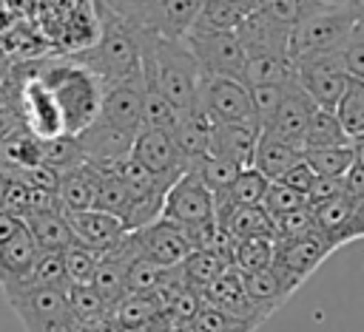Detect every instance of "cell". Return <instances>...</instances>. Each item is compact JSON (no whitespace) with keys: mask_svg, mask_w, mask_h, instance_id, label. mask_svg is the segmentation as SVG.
<instances>
[{"mask_svg":"<svg viewBox=\"0 0 364 332\" xmlns=\"http://www.w3.org/2000/svg\"><path fill=\"white\" fill-rule=\"evenodd\" d=\"M142 94H145V79H142V68L119 82L105 85L102 91V105L97 119L108 122L111 128L136 136L142 131Z\"/></svg>","mask_w":364,"mask_h":332,"instance_id":"obj_11","label":"cell"},{"mask_svg":"<svg viewBox=\"0 0 364 332\" xmlns=\"http://www.w3.org/2000/svg\"><path fill=\"white\" fill-rule=\"evenodd\" d=\"M63 213H65L77 241L97 250V253H105L108 247H114L128 233L119 216H111V213L97 210V207H91V210H63Z\"/></svg>","mask_w":364,"mask_h":332,"instance_id":"obj_19","label":"cell"},{"mask_svg":"<svg viewBox=\"0 0 364 332\" xmlns=\"http://www.w3.org/2000/svg\"><path fill=\"white\" fill-rule=\"evenodd\" d=\"M199 108L208 114L210 122H236V125H253L256 128L250 88L242 79L205 77L202 91H199Z\"/></svg>","mask_w":364,"mask_h":332,"instance_id":"obj_9","label":"cell"},{"mask_svg":"<svg viewBox=\"0 0 364 332\" xmlns=\"http://www.w3.org/2000/svg\"><path fill=\"white\" fill-rule=\"evenodd\" d=\"M336 114L353 142L358 136H364V79H355V77L350 79L344 96L336 105Z\"/></svg>","mask_w":364,"mask_h":332,"instance_id":"obj_40","label":"cell"},{"mask_svg":"<svg viewBox=\"0 0 364 332\" xmlns=\"http://www.w3.org/2000/svg\"><path fill=\"white\" fill-rule=\"evenodd\" d=\"M0 88H3V71H0Z\"/></svg>","mask_w":364,"mask_h":332,"instance_id":"obj_63","label":"cell"},{"mask_svg":"<svg viewBox=\"0 0 364 332\" xmlns=\"http://www.w3.org/2000/svg\"><path fill=\"white\" fill-rule=\"evenodd\" d=\"M273 238H239L233 250V267L242 272L267 270L273 264Z\"/></svg>","mask_w":364,"mask_h":332,"instance_id":"obj_42","label":"cell"},{"mask_svg":"<svg viewBox=\"0 0 364 332\" xmlns=\"http://www.w3.org/2000/svg\"><path fill=\"white\" fill-rule=\"evenodd\" d=\"M321 3H333V6H344V0H321Z\"/></svg>","mask_w":364,"mask_h":332,"instance_id":"obj_62","label":"cell"},{"mask_svg":"<svg viewBox=\"0 0 364 332\" xmlns=\"http://www.w3.org/2000/svg\"><path fill=\"white\" fill-rule=\"evenodd\" d=\"M162 315L156 298L151 292H128L119 304L111 306L108 318L114 323H122V326H142V323H154L156 318Z\"/></svg>","mask_w":364,"mask_h":332,"instance_id":"obj_33","label":"cell"},{"mask_svg":"<svg viewBox=\"0 0 364 332\" xmlns=\"http://www.w3.org/2000/svg\"><path fill=\"white\" fill-rule=\"evenodd\" d=\"M353 145H355V153H358V159L364 162V136H358V139H355Z\"/></svg>","mask_w":364,"mask_h":332,"instance_id":"obj_60","label":"cell"},{"mask_svg":"<svg viewBox=\"0 0 364 332\" xmlns=\"http://www.w3.org/2000/svg\"><path fill=\"white\" fill-rule=\"evenodd\" d=\"M338 145H353V139L347 136L338 114L316 105L313 114H310L307 131H304L301 150H310V148H338Z\"/></svg>","mask_w":364,"mask_h":332,"instance_id":"obj_29","label":"cell"},{"mask_svg":"<svg viewBox=\"0 0 364 332\" xmlns=\"http://www.w3.org/2000/svg\"><path fill=\"white\" fill-rule=\"evenodd\" d=\"M316 179H318V173L304 162V156L282 176V179H276V182H284L287 187H293L296 193H301V196H307L310 190H313V184H316Z\"/></svg>","mask_w":364,"mask_h":332,"instance_id":"obj_54","label":"cell"},{"mask_svg":"<svg viewBox=\"0 0 364 332\" xmlns=\"http://www.w3.org/2000/svg\"><path fill=\"white\" fill-rule=\"evenodd\" d=\"M259 11H264L270 20L296 28L310 11H316L318 6H324L321 0H253Z\"/></svg>","mask_w":364,"mask_h":332,"instance_id":"obj_43","label":"cell"},{"mask_svg":"<svg viewBox=\"0 0 364 332\" xmlns=\"http://www.w3.org/2000/svg\"><path fill=\"white\" fill-rule=\"evenodd\" d=\"M162 218L176 221L179 227H196L205 221H213V193L202 184V179L193 170H185L165 193Z\"/></svg>","mask_w":364,"mask_h":332,"instance_id":"obj_10","label":"cell"},{"mask_svg":"<svg viewBox=\"0 0 364 332\" xmlns=\"http://www.w3.org/2000/svg\"><path fill=\"white\" fill-rule=\"evenodd\" d=\"M134 139L131 133H122L117 128H111L108 122L102 119H94L85 131L77 133V142L85 153V162L100 167V170H108L114 167L119 159L131 156V148H134Z\"/></svg>","mask_w":364,"mask_h":332,"instance_id":"obj_17","label":"cell"},{"mask_svg":"<svg viewBox=\"0 0 364 332\" xmlns=\"http://www.w3.org/2000/svg\"><path fill=\"white\" fill-rule=\"evenodd\" d=\"M97 187H100V170L88 162L63 173L57 187L63 210H91L97 201Z\"/></svg>","mask_w":364,"mask_h":332,"instance_id":"obj_24","label":"cell"},{"mask_svg":"<svg viewBox=\"0 0 364 332\" xmlns=\"http://www.w3.org/2000/svg\"><path fill=\"white\" fill-rule=\"evenodd\" d=\"M3 173V190H0V207L26 218L31 213V187L11 170H0Z\"/></svg>","mask_w":364,"mask_h":332,"instance_id":"obj_49","label":"cell"},{"mask_svg":"<svg viewBox=\"0 0 364 332\" xmlns=\"http://www.w3.org/2000/svg\"><path fill=\"white\" fill-rule=\"evenodd\" d=\"M142 79L156 85L179 114L199 108L205 74L185 40L142 31Z\"/></svg>","mask_w":364,"mask_h":332,"instance_id":"obj_1","label":"cell"},{"mask_svg":"<svg viewBox=\"0 0 364 332\" xmlns=\"http://www.w3.org/2000/svg\"><path fill=\"white\" fill-rule=\"evenodd\" d=\"M37 244L28 233V227H23L11 241H6L0 247V289L6 298L20 295L31 287V270H34V258H37Z\"/></svg>","mask_w":364,"mask_h":332,"instance_id":"obj_15","label":"cell"},{"mask_svg":"<svg viewBox=\"0 0 364 332\" xmlns=\"http://www.w3.org/2000/svg\"><path fill=\"white\" fill-rule=\"evenodd\" d=\"M6 301L20 318L26 332H80V323L68 309L65 289L34 287Z\"/></svg>","mask_w":364,"mask_h":332,"instance_id":"obj_5","label":"cell"},{"mask_svg":"<svg viewBox=\"0 0 364 332\" xmlns=\"http://www.w3.org/2000/svg\"><path fill=\"white\" fill-rule=\"evenodd\" d=\"M353 238H364V199L353 201Z\"/></svg>","mask_w":364,"mask_h":332,"instance_id":"obj_58","label":"cell"},{"mask_svg":"<svg viewBox=\"0 0 364 332\" xmlns=\"http://www.w3.org/2000/svg\"><path fill=\"white\" fill-rule=\"evenodd\" d=\"M202 301L239 318V321H247V323H262L264 315L259 312V306L250 301L247 295V287H245V272L236 270V267H228L210 287L202 289Z\"/></svg>","mask_w":364,"mask_h":332,"instance_id":"obj_16","label":"cell"},{"mask_svg":"<svg viewBox=\"0 0 364 332\" xmlns=\"http://www.w3.org/2000/svg\"><path fill=\"white\" fill-rule=\"evenodd\" d=\"M20 114H23V122L26 128L40 136V139H54V136H63L65 128H63V114L51 96V91L37 79V74H31L23 88H20V102H17Z\"/></svg>","mask_w":364,"mask_h":332,"instance_id":"obj_14","label":"cell"},{"mask_svg":"<svg viewBox=\"0 0 364 332\" xmlns=\"http://www.w3.org/2000/svg\"><path fill=\"white\" fill-rule=\"evenodd\" d=\"M273 227H276V238H299V236L316 233V221H313L310 204H307V207H299V210H293V213L276 216V218H273Z\"/></svg>","mask_w":364,"mask_h":332,"instance_id":"obj_52","label":"cell"},{"mask_svg":"<svg viewBox=\"0 0 364 332\" xmlns=\"http://www.w3.org/2000/svg\"><path fill=\"white\" fill-rule=\"evenodd\" d=\"M341 60H344V68L350 77L355 79H364V26L355 23L344 48H341Z\"/></svg>","mask_w":364,"mask_h":332,"instance_id":"obj_53","label":"cell"},{"mask_svg":"<svg viewBox=\"0 0 364 332\" xmlns=\"http://www.w3.org/2000/svg\"><path fill=\"white\" fill-rule=\"evenodd\" d=\"M290 31L287 26L270 20L264 11L253 9L236 28V37L247 57L256 54H290Z\"/></svg>","mask_w":364,"mask_h":332,"instance_id":"obj_18","label":"cell"},{"mask_svg":"<svg viewBox=\"0 0 364 332\" xmlns=\"http://www.w3.org/2000/svg\"><path fill=\"white\" fill-rule=\"evenodd\" d=\"M344 6H347V11L353 14V20L364 26V0H344Z\"/></svg>","mask_w":364,"mask_h":332,"instance_id":"obj_59","label":"cell"},{"mask_svg":"<svg viewBox=\"0 0 364 332\" xmlns=\"http://www.w3.org/2000/svg\"><path fill=\"white\" fill-rule=\"evenodd\" d=\"M156 6H159V0H97V9L111 11L114 17L136 26L139 31H148L151 28L154 14H156Z\"/></svg>","mask_w":364,"mask_h":332,"instance_id":"obj_44","label":"cell"},{"mask_svg":"<svg viewBox=\"0 0 364 332\" xmlns=\"http://www.w3.org/2000/svg\"><path fill=\"white\" fill-rule=\"evenodd\" d=\"M100 20L102 28L97 43L74 54V60L94 71L102 79V85H111L142 68V31L105 9H100Z\"/></svg>","mask_w":364,"mask_h":332,"instance_id":"obj_3","label":"cell"},{"mask_svg":"<svg viewBox=\"0 0 364 332\" xmlns=\"http://www.w3.org/2000/svg\"><path fill=\"white\" fill-rule=\"evenodd\" d=\"M341 184H344V196H347V199H353V201L364 199V162H361V159L353 162V167L344 173Z\"/></svg>","mask_w":364,"mask_h":332,"instance_id":"obj_56","label":"cell"},{"mask_svg":"<svg viewBox=\"0 0 364 332\" xmlns=\"http://www.w3.org/2000/svg\"><path fill=\"white\" fill-rule=\"evenodd\" d=\"M259 128L253 125H236V122H213L210 133V153L230 159L239 167H253L256 145H259Z\"/></svg>","mask_w":364,"mask_h":332,"instance_id":"obj_21","label":"cell"},{"mask_svg":"<svg viewBox=\"0 0 364 332\" xmlns=\"http://www.w3.org/2000/svg\"><path fill=\"white\" fill-rule=\"evenodd\" d=\"M262 207L276 218V216H284V213H293L299 207H307V196L296 193L293 187H287L284 182H270L267 193H264V201Z\"/></svg>","mask_w":364,"mask_h":332,"instance_id":"obj_50","label":"cell"},{"mask_svg":"<svg viewBox=\"0 0 364 332\" xmlns=\"http://www.w3.org/2000/svg\"><path fill=\"white\" fill-rule=\"evenodd\" d=\"M91 287L102 295V301H105L108 309H111L114 304H119V301L128 295V289H125V267H122L117 258H111L108 253H100V267H97V272H94Z\"/></svg>","mask_w":364,"mask_h":332,"instance_id":"obj_37","label":"cell"},{"mask_svg":"<svg viewBox=\"0 0 364 332\" xmlns=\"http://www.w3.org/2000/svg\"><path fill=\"white\" fill-rule=\"evenodd\" d=\"M9 102H11V99H9V94H6V91H3V88H0V111H3V108H6V105H9Z\"/></svg>","mask_w":364,"mask_h":332,"instance_id":"obj_61","label":"cell"},{"mask_svg":"<svg viewBox=\"0 0 364 332\" xmlns=\"http://www.w3.org/2000/svg\"><path fill=\"white\" fill-rule=\"evenodd\" d=\"M188 170H193L210 193H222V190H228V187L233 184V179L239 176V170H242V167H239V165H233V162H230V159H225V156L208 153V156H202L199 162H193Z\"/></svg>","mask_w":364,"mask_h":332,"instance_id":"obj_39","label":"cell"},{"mask_svg":"<svg viewBox=\"0 0 364 332\" xmlns=\"http://www.w3.org/2000/svg\"><path fill=\"white\" fill-rule=\"evenodd\" d=\"M245 287H247L250 301L259 306V312L264 318H270L290 298V292L284 289V284L279 281V275L270 267L267 270H256V272H245Z\"/></svg>","mask_w":364,"mask_h":332,"instance_id":"obj_30","label":"cell"},{"mask_svg":"<svg viewBox=\"0 0 364 332\" xmlns=\"http://www.w3.org/2000/svg\"><path fill=\"white\" fill-rule=\"evenodd\" d=\"M131 156L145 165L156 179H162L165 184H173L185 170H188V162L179 156L173 139H171V131H159V128H142L134 139V148H131Z\"/></svg>","mask_w":364,"mask_h":332,"instance_id":"obj_12","label":"cell"},{"mask_svg":"<svg viewBox=\"0 0 364 332\" xmlns=\"http://www.w3.org/2000/svg\"><path fill=\"white\" fill-rule=\"evenodd\" d=\"M245 82L250 85H293L296 60L290 54H256L245 62Z\"/></svg>","mask_w":364,"mask_h":332,"instance_id":"obj_28","label":"cell"},{"mask_svg":"<svg viewBox=\"0 0 364 332\" xmlns=\"http://www.w3.org/2000/svg\"><path fill=\"white\" fill-rule=\"evenodd\" d=\"M301 148L284 142V139H276L270 133H262L259 136V145H256V159H253V167L259 173H264L270 182L282 179L299 159H301Z\"/></svg>","mask_w":364,"mask_h":332,"instance_id":"obj_27","label":"cell"},{"mask_svg":"<svg viewBox=\"0 0 364 332\" xmlns=\"http://www.w3.org/2000/svg\"><path fill=\"white\" fill-rule=\"evenodd\" d=\"M304 162L318 173V176H330V179H344V173L353 167V162L358 159L355 145H338V148H310L301 150Z\"/></svg>","mask_w":364,"mask_h":332,"instance_id":"obj_34","label":"cell"},{"mask_svg":"<svg viewBox=\"0 0 364 332\" xmlns=\"http://www.w3.org/2000/svg\"><path fill=\"white\" fill-rule=\"evenodd\" d=\"M336 247L316 230L310 236H299V238H276L273 244V264L270 270L279 275V281L284 284V289L293 295L333 253Z\"/></svg>","mask_w":364,"mask_h":332,"instance_id":"obj_6","label":"cell"},{"mask_svg":"<svg viewBox=\"0 0 364 332\" xmlns=\"http://www.w3.org/2000/svg\"><path fill=\"white\" fill-rule=\"evenodd\" d=\"M270 187V179L264 173H259L256 167H242L239 176L233 179V184L222 193H213V199H222L233 207H253L264 201V193Z\"/></svg>","mask_w":364,"mask_h":332,"instance_id":"obj_31","label":"cell"},{"mask_svg":"<svg viewBox=\"0 0 364 332\" xmlns=\"http://www.w3.org/2000/svg\"><path fill=\"white\" fill-rule=\"evenodd\" d=\"M63 261H65L68 284H91L100 267V253L85 244H71L63 250Z\"/></svg>","mask_w":364,"mask_h":332,"instance_id":"obj_47","label":"cell"},{"mask_svg":"<svg viewBox=\"0 0 364 332\" xmlns=\"http://www.w3.org/2000/svg\"><path fill=\"white\" fill-rule=\"evenodd\" d=\"M23 227H26V221H23L20 216H14V213H9V210L0 207V247H3L6 241H11Z\"/></svg>","mask_w":364,"mask_h":332,"instance_id":"obj_57","label":"cell"},{"mask_svg":"<svg viewBox=\"0 0 364 332\" xmlns=\"http://www.w3.org/2000/svg\"><path fill=\"white\" fill-rule=\"evenodd\" d=\"M134 236H136V244H139L142 255L148 261H154L156 267H162V270L179 267L188 258V253L193 250L185 230L176 221H168L162 216L156 221H151L148 227L134 230Z\"/></svg>","mask_w":364,"mask_h":332,"instance_id":"obj_13","label":"cell"},{"mask_svg":"<svg viewBox=\"0 0 364 332\" xmlns=\"http://www.w3.org/2000/svg\"><path fill=\"white\" fill-rule=\"evenodd\" d=\"M313 108H316V102H313V99L299 88V82H296V85L287 91L284 102L279 105L273 122H270L262 133H270V136H276V139H284V142L301 148V145H304V131H307V122H310Z\"/></svg>","mask_w":364,"mask_h":332,"instance_id":"obj_20","label":"cell"},{"mask_svg":"<svg viewBox=\"0 0 364 332\" xmlns=\"http://www.w3.org/2000/svg\"><path fill=\"white\" fill-rule=\"evenodd\" d=\"M355 20L347 11V6L324 3L316 11H310L293 31H290V57H307V54H327L341 51Z\"/></svg>","mask_w":364,"mask_h":332,"instance_id":"obj_4","label":"cell"},{"mask_svg":"<svg viewBox=\"0 0 364 332\" xmlns=\"http://www.w3.org/2000/svg\"><path fill=\"white\" fill-rule=\"evenodd\" d=\"M182 267V275H185V284L193 287L196 292H202L205 287H210L230 264L225 258H219L216 253L210 250H191L188 258L179 264Z\"/></svg>","mask_w":364,"mask_h":332,"instance_id":"obj_32","label":"cell"},{"mask_svg":"<svg viewBox=\"0 0 364 332\" xmlns=\"http://www.w3.org/2000/svg\"><path fill=\"white\" fill-rule=\"evenodd\" d=\"M293 85H250V102H253V116H256L259 131H264L273 122L279 105L284 102V96Z\"/></svg>","mask_w":364,"mask_h":332,"instance_id":"obj_46","label":"cell"},{"mask_svg":"<svg viewBox=\"0 0 364 332\" xmlns=\"http://www.w3.org/2000/svg\"><path fill=\"white\" fill-rule=\"evenodd\" d=\"M310 210H313L316 230L333 247L355 241L353 238V199L338 196V199H330V201H321V204H310Z\"/></svg>","mask_w":364,"mask_h":332,"instance_id":"obj_23","label":"cell"},{"mask_svg":"<svg viewBox=\"0 0 364 332\" xmlns=\"http://www.w3.org/2000/svg\"><path fill=\"white\" fill-rule=\"evenodd\" d=\"M65 298H68V309L77 318V323H94L108 318V304L102 301V295L91 287V284H68L65 287Z\"/></svg>","mask_w":364,"mask_h":332,"instance_id":"obj_36","label":"cell"},{"mask_svg":"<svg viewBox=\"0 0 364 332\" xmlns=\"http://www.w3.org/2000/svg\"><path fill=\"white\" fill-rule=\"evenodd\" d=\"M23 221H26V227H28V233H31V238H34V244H37L40 250H60V253H63L65 247L80 244L63 210L31 213V216H26Z\"/></svg>","mask_w":364,"mask_h":332,"instance_id":"obj_25","label":"cell"},{"mask_svg":"<svg viewBox=\"0 0 364 332\" xmlns=\"http://www.w3.org/2000/svg\"><path fill=\"white\" fill-rule=\"evenodd\" d=\"M128 204H131V190L125 187V182L117 173H111V170H100V187H97L94 207L122 218Z\"/></svg>","mask_w":364,"mask_h":332,"instance_id":"obj_41","label":"cell"},{"mask_svg":"<svg viewBox=\"0 0 364 332\" xmlns=\"http://www.w3.org/2000/svg\"><path fill=\"white\" fill-rule=\"evenodd\" d=\"M210 133H213V122L208 119V114L202 108L179 114V119L171 131V139H173L179 156L188 162V167L210 153Z\"/></svg>","mask_w":364,"mask_h":332,"instance_id":"obj_22","label":"cell"},{"mask_svg":"<svg viewBox=\"0 0 364 332\" xmlns=\"http://www.w3.org/2000/svg\"><path fill=\"white\" fill-rule=\"evenodd\" d=\"M350 74L344 68L341 51H327V54H307L296 60V82L299 88L327 111H336L338 99L344 96L350 85Z\"/></svg>","mask_w":364,"mask_h":332,"instance_id":"obj_7","label":"cell"},{"mask_svg":"<svg viewBox=\"0 0 364 332\" xmlns=\"http://www.w3.org/2000/svg\"><path fill=\"white\" fill-rule=\"evenodd\" d=\"M40 165H46V167H51L63 176V173L85 165V153H82L77 136L63 133V136H54V139H43V162Z\"/></svg>","mask_w":364,"mask_h":332,"instance_id":"obj_35","label":"cell"},{"mask_svg":"<svg viewBox=\"0 0 364 332\" xmlns=\"http://www.w3.org/2000/svg\"><path fill=\"white\" fill-rule=\"evenodd\" d=\"M179 119L176 105L151 82H145L142 94V128H159V131H173Z\"/></svg>","mask_w":364,"mask_h":332,"instance_id":"obj_38","label":"cell"},{"mask_svg":"<svg viewBox=\"0 0 364 332\" xmlns=\"http://www.w3.org/2000/svg\"><path fill=\"white\" fill-rule=\"evenodd\" d=\"M202 6H205V0H159L148 31L173 37V40H185V34L193 28Z\"/></svg>","mask_w":364,"mask_h":332,"instance_id":"obj_26","label":"cell"},{"mask_svg":"<svg viewBox=\"0 0 364 332\" xmlns=\"http://www.w3.org/2000/svg\"><path fill=\"white\" fill-rule=\"evenodd\" d=\"M0 190H3V173H0Z\"/></svg>","mask_w":364,"mask_h":332,"instance_id":"obj_64","label":"cell"},{"mask_svg":"<svg viewBox=\"0 0 364 332\" xmlns=\"http://www.w3.org/2000/svg\"><path fill=\"white\" fill-rule=\"evenodd\" d=\"M31 287H57V289L68 287L65 261L60 250H37L34 270H31Z\"/></svg>","mask_w":364,"mask_h":332,"instance_id":"obj_45","label":"cell"},{"mask_svg":"<svg viewBox=\"0 0 364 332\" xmlns=\"http://www.w3.org/2000/svg\"><path fill=\"white\" fill-rule=\"evenodd\" d=\"M37 79L51 91L60 114H63V128L65 133L77 136L80 131H85L102 105V79L88 71L82 62L71 60H54L46 62L43 68H34Z\"/></svg>","mask_w":364,"mask_h":332,"instance_id":"obj_2","label":"cell"},{"mask_svg":"<svg viewBox=\"0 0 364 332\" xmlns=\"http://www.w3.org/2000/svg\"><path fill=\"white\" fill-rule=\"evenodd\" d=\"M344 196V184L341 179H330V176H318L313 190L307 193V204H321V201H330V199H338Z\"/></svg>","mask_w":364,"mask_h":332,"instance_id":"obj_55","label":"cell"},{"mask_svg":"<svg viewBox=\"0 0 364 332\" xmlns=\"http://www.w3.org/2000/svg\"><path fill=\"white\" fill-rule=\"evenodd\" d=\"M185 43L193 51L205 77H230V79L245 82L247 54L239 43L236 31H188Z\"/></svg>","mask_w":364,"mask_h":332,"instance_id":"obj_8","label":"cell"},{"mask_svg":"<svg viewBox=\"0 0 364 332\" xmlns=\"http://www.w3.org/2000/svg\"><path fill=\"white\" fill-rule=\"evenodd\" d=\"M159 272H162V267H156L145 255H136L125 267V289L128 292H151L159 281Z\"/></svg>","mask_w":364,"mask_h":332,"instance_id":"obj_51","label":"cell"},{"mask_svg":"<svg viewBox=\"0 0 364 332\" xmlns=\"http://www.w3.org/2000/svg\"><path fill=\"white\" fill-rule=\"evenodd\" d=\"M188 332H256V323H247V321H239L210 304H202L199 315L191 321Z\"/></svg>","mask_w":364,"mask_h":332,"instance_id":"obj_48","label":"cell"}]
</instances>
